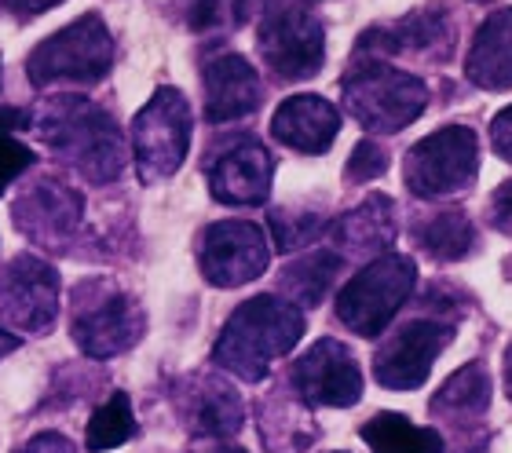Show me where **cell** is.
I'll return each mask as SVG.
<instances>
[{
    "label": "cell",
    "instance_id": "obj_8",
    "mask_svg": "<svg viewBox=\"0 0 512 453\" xmlns=\"http://www.w3.org/2000/svg\"><path fill=\"white\" fill-rule=\"evenodd\" d=\"M256 44L264 63L286 81L315 77L326 63V30L297 0H278L267 8Z\"/></svg>",
    "mask_w": 512,
    "mask_h": 453
},
{
    "label": "cell",
    "instance_id": "obj_23",
    "mask_svg": "<svg viewBox=\"0 0 512 453\" xmlns=\"http://www.w3.org/2000/svg\"><path fill=\"white\" fill-rule=\"evenodd\" d=\"M417 242L425 253H432L436 260H461V256L476 253V227L461 209H439L436 216H428L417 231Z\"/></svg>",
    "mask_w": 512,
    "mask_h": 453
},
{
    "label": "cell",
    "instance_id": "obj_16",
    "mask_svg": "<svg viewBox=\"0 0 512 453\" xmlns=\"http://www.w3.org/2000/svg\"><path fill=\"white\" fill-rule=\"evenodd\" d=\"M205 117L213 125L224 121H238L249 117L253 110H260L264 103V85L249 59L235 52H220L205 63Z\"/></svg>",
    "mask_w": 512,
    "mask_h": 453
},
{
    "label": "cell",
    "instance_id": "obj_14",
    "mask_svg": "<svg viewBox=\"0 0 512 453\" xmlns=\"http://www.w3.org/2000/svg\"><path fill=\"white\" fill-rule=\"evenodd\" d=\"M271 176H275V161L267 147L260 139L242 136L235 147H227L213 161L209 190L220 205H264L271 194Z\"/></svg>",
    "mask_w": 512,
    "mask_h": 453
},
{
    "label": "cell",
    "instance_id": "obj_20",
    "mask_svg": "<svg viewBox=\"0 0 512 453\" xmlns=\"http://www.w3.org/2000/svg\"><path fill=\"white\" fill-rule=\"evenodd\" d=\"M363 443L374 453H443V439L432 428H417L403 413H377L363 424Z\"/></svg>",
    "mask_w": 512,
    "mask_h": 453
},
{
    "label": "cell",
    "instance_id": "obj_36",
    "mask_svg": "<svg viewBox=\"0 0 512 453\" xmlns=\"http://www.w3.org/2000/svg\"><path fill=\"white\" fill-rule=\"evenodd\" d=\"M502 384H505V395L512 399V344L505 351V366H502Z\"/></svg>",
    "mask_w": 512,
    "mask_h": 453
},
{
    "label": "cell",
    "instance_id": "obj_27",
    "mask_svg": "<svg viewBox=\"0 0 512 453\" xmlns=\"http://www.w3.org/2000/svg\"><path fill=\"white\" fill-rule=\"evenodd\" d=\"M384 169H388V150H384L377 139H363V143L352 150V158H348L344 180L370 183V180H377V176H384Z\"/></svg>",
    "mask_w": 512,
    "mask_h": 453
},
{
    "label": "cell",
    "instance_id": "obj_4",
    "mask_svg": "<svg viewBox=\"0 0 512 453\" xmlns=\"http://www.w3.org/2000/svg\"><path fill=\"white\" fill-rule=\"evenodd\" d=\"M110 66H114V37L92 11L37 44L26 59V77L37 88L59 85V81L96 85L110 74Z\"/></svg>",
    "mask_w": 512,
    "mask_h": 453
},
{
    "label": "cell",
    "instance_id": "obj_22",
    "mask_svg": "<svg viewBox=\"0 0 512 453\" xmlns=\"http://www.w3.org/2000/svg\"><path fill=\"white\" fill-rule=\"evenodd\" d=\"M491 373L483 362H472V366H461L454 377L436 391L432 399V413H443V417H472V413H483L487 402H491Z\"/></svg>",
    "mask_w": 512,
    "mask_h": 453
},
{
    "label": "cell",
    "instance_id": "obj_11",
    "mask_svg": "<svg viewBox=\"0 0 512 453\" xmlns=\"http://www.w3.org/2000/svg\"><path fill=\"white\" fill-rule=\"evenodd\" d=\"M59 318V274L37 260L19 256L0 271V322L22 333H48Z\"/></svg>",
    "mask_w": 512,
    "mask_h": 453
},
{
    "label": "cell",
    "instance_id": "obj_5",
    "mask_svg": "<svg viewBox=\"0 0 512 453\" xmlns=\"http://www.w3.org/2000/svg\"><path fill=\"white\" fill-rule=\"evenodd\" d=\"M417 282V264L410 256H374L337 296V318L355 337H381L395 311L410 300Z\"/></svg>",
    "mask_w": 512,
    "mask_h": 453
},
{
    "label": "cell",
    "instance_id": "obj_13",
    "mask_svg": "<svg viewBox=\"0 0 512 453\" xmlns=\"http://www.w3.org/2000/svg\"><path fill=\"white\" fill-rule=\"evenodd\" d=\"M81 212H85L81 194L59 180H37L11 205L19 231L30 234L33 242L44 245V249H59V245L70 242L74 231L81 227Z\"/></svg>",
    "mask_w": 512,
    "mask_h": 453
},
{
    "label": "cell",
    "instance_id": "obj_1",
    "mask_svg": "<svg viewBox=\"0 0 512 453\" xmlns=\"http://www.w3.org/2000/svg\"><path fill=\"white\" fill-rule=\"evenodd\" d=\"M33 125L44 143L55 147V154L70 161L88 183L118 180L125 169V143H121L118 121L81 95L52 99Z\"/></svg>",
    "mask_w": 512,
    "mask_h": 453
},
{
    "label": "cell",
    "instance_id": "obj_17",
    "mask_svg": "<svg viewBox=\"0 0 512 453\" xmlns=\"http://www.w3.org/2000/svg\"><path fill=\"white\" fill-rule=\"evenodd\" d=\"M341 132V114L322 95H289L271 117V136L297 154H326Z\"/></svg>",
    "mask_w": 512,
    "mask_h": 453
},
{
    "label": "cell",
    "instance_id": "obj_32",
    "mask_svg": "<svg viewBox=\"0 0 512 453\" xmlns=\"http://www.w3.org/2000/svg\"><path fill=\"white\" fill-rule=\"evenodd\" d=\"M19 453H77V450H74V443H70L66 435L44 432V435H37V439H30V443L22 446Z\"/></svg>",
    "mask_w": 512,
    "mask_h": 453
},
{
    "label": "cell",
    "instance_id": "obj_37",
    "mask_svg": "<svg viewBox=\"0 0 512 453\" xmlns=\"http://www.w3.org/2000/svg\"><path fill=\"white\" fill-rule=\"evenodd\" d=\"M505 271H509V274H512V264H509V267H505Z\"/></svg>",
    "mask_w": 512,
    "mask_h": 453
},
{
    "label": "cell",
    "instance_id": "obj_10",
    "mask_svg": "<svg viewBox=\"0 0 512 453\" xmlns=\"http://www.w3.org/2000/svg\"><path fill=\"white\" fill-rule=\"evenodd\" d=\"M454 340V322L439 318H410L403 329H395L374 355L377 384L392 391H414L421 388L432 373V362L447 351Z\"/></svg>",
    "mask_w": 512,
    "mask_h": 453
},
{
    "label": "cell",
    "instance_id": "obj_26",
    "mask_svg": "<svg viewBox=\"0 0 512 453\" xmlns=\"http://www.w3.org/2000/svg\"><path fill=\"white\" fill-rule=\"evenodd\" d=\"M271 234H275L278 253H293L315 242L322 234V216L319 212H271Z\"/></svg>",
    "mask_w": 512,
    "mask_h": 453
},
{
    "label": "cell",
    "instance_id": "obj_25",
    "mask_svg": "<svg viewBox=\"0 0 512 453\" xmlns=\"http://www.w3.org/2000/svg\"><path fill=\"white\" fill-rule=\"evenodd\" d=\"M136 435V417H132V402H128L125 391L118 395H110L96 413H92V421H88V432H85V446L92 453H103V450H118L125 446L128 439Z\"/></svg>",
    "mask_w": 512,
    "mask_h": 453
},
{
    "label": "cell",
    "instance_id": "obj_12",
    "mask_svg": "<svg viewBox=\"0 0 512 453\" xmlns=\"http://www.w3.org/2000/svg\"><path fill=\"white\" fill-rule=\"evenodd\" d=\"M293 388L308 406H355L363 399V373L359 362L341 340H319L293 362Z\"/></svg>",
    "mask_w": 512,
    "mask_h": 453
},
{
    "label": "cell",
    "instance_id": "obj_18",
    "mask_svg": "<svg viewBox=\"0 0 512 453\" xmlns=\"http://www.w3.org/2000/svg\"><path fill=\"white\" fill-rule=\"evenodd\" d=\"M465 74L483 92L512 88V8H498L487 15L465 59Z\"/></svg>",
    "mask_w": 512,
    "mask_h": 453
},
{
    "label": "cell",
    "instance_id": "obj_35",
    "mask_svg": "<svg viewBox=\"0 0 512 453\" xmlns=\"http://www.w3.org/2000/svg\"><path fill=\"white\" fill-rule=\"evenodd\" d=\"M15 348H19V337H15L11 329H0V359H8Z\"/></svg>",
    "mask_w": 512,
    "mask_h": 453
},
{
    "label": "cell",
    "instance_id": "obj_2",
    "mask_svg": "<svg viewBox=\"0 0 512 453\" xmlns=\"http://www.w3.org/2000/svg\"><path fill=\"white\" fill-rule=\"evenodd\" d=\"M300 337H304V315L297 304L282 296H253L227 318L213 359L227 373L256 384L267 377L271 362L293 351Z\"/></svg>",
    "mask_w": 512,
    "mask_h": 453
},
{
    "label": "cell",
    "instance_id": "obj_33",
    "mask_svg": "<svg viewBox=\"0 0 512 453\" xmlns=\"http://www.w3.org/2000/svg\"><path fill=\"white\" fill-rule=\"evenodd\" d=\"M33 114L30 110H19V106H0V132H19V128H30Z\"/></svg>",
    "mask_w": 512,
    "mask_h": 453
},
{
    "label": "cell",
    "instance_id": "obj_34",
    "mask_svg": "<svg viewBox=\"0 0 512 453\" xmlns=\"http://www.w3.org/2000/svg\"><path fill=\"white\" fill-rule=\"evenodd\" d=\"M187 453H246V450L235 443H227V439H205V443L191 446Z\"/></svg>",
    "mask_w": 512,
    "mask_h": 453
},
{
    "label": "cell",
    "instance_id": "obj_7",
    "mask_svg": "<svg viewBox=\"0 0 512 453\" xmlns=\"http://www.w3.org/2000/svg\"><path fill=\"white\" fill-rule=\"evenodd\" d=\"M191 147V106L180 88H158L132 121V154L143 183L169 180Z\"/></svg>",
    "mask_w": 512,
    "mask_h": 453
},
{
    "label": "cell",
    "instance_id": "obj_21",
    "mask_svg": "<svg viewBox=\"0 0 512 453\" xmlns=\"http://www.w3.org/2000/svg\"><path fill=\"white\" fill-rule=\"evenodd\" d=\"M344 267V256L341 253H308V256H297V260H289L282 267V289L286 296H293L300 307H319L330 293V285L337 282V274Z\"/></svg>",
    "mask_w": 512,
    "mask_h": 453
},
{
    "label": "cell",
    "instance_id": "obj_3",
    "mask_svg": "<svg viewBox=\"0 0 512 453\" xmlns=\"http://www.w3.org/2000/svg\"><path fill=\"white\" fill-rule=\"evenodd\" d=\"M428 103V88L417 77L388 66L384 59H355L344 77V106L348 114L377 136L403 132L421 117Z\"/></svg>",
    "mask_w": 512,
    "mask_h": 453
},
{
    "label": "cell",
    "instance_id": "obj_31",
    "mask_svg": "<svg viewBox=\"0 0 512 453\" xmlns=\"http://www.w3.org/2000/svg\"><path fill=\"white\" fill-rule=\"evenodd\" d=\"M55 4H63V0H0V11L11 19H33V15H41Z\"/></svg>",
    "mask_w": 512,
    "mask_h": 453
},
{
    "label": "cell",
    "instance_id": "obj_19",
    "mask_svg": "<svg viewBox=\"0 0 512 453\" xmlns=\"http://www.w3.org/2000/svg\"><path fill=\"white\" fill-rule=\"evenodd\" d=\"M333 245L341 256H381L395 242V212L388 194H370L355 212L333 223Z\"/></svg>",
    "mask_w": 512,
    "mask_h": 453
},
{
    "label": "cell",
    "instance_id": "obj_24",
    "mask_svg": "<svg viewBox=\"0 0 512 453\" xmlns=\"http://www.w3.org/2000/svg\"><path fill=\"white\" fill-rule=\"evenodd\" d=\"M194 428L205 439H227L242 428V399L224 380H205L202 395L194 399Z\"/></svg>",
    "mask_w": 512,
    "mask_h": 453
},
{
    "label": "cell",
    "instance_id": "obj_29",
    "mask_svg": "<svg viewBox=\"0 0 512 453\" xmlns=\"http://www.w3.org/2000/svg\"><path fill=\"white\" fill-rule=\"evenodd\" d=\"M491 223L502 234H512V180H505L502 187L491 194V209H487Z\"/></svg>",
    "mask_w": 512,
    "mask_h": 453
},
{
    "label": "cell",
    "instance_id": "obj_28",
    "mask_svg": "<svg viewBox=\"0 0 512 453\" xmlns=\"http://www.w3.org/2000/svg\"><path fill=\"white\" fill-rule=\"evenodd\" d=\"M33 165H37V154L26 143L11 139V132H0V194Z\"/></svg>",
    "mask_w": 512,
    "mask_h": 453
},
{
    "label": "cell",
    "instance_id": "obj_15",
    "mask_svg": "<svg viewBox=\"0 0 512 453\" xmlns=\"http://www.w3.org/2000/svg\"><path fill=\"white\" fill-rule=\"evenodd\" d=\"M139 337H143V311L125 293H107L99 304L74 318V340L92 359L125 355Z\"/></svg>",
    "mask_w": 512,
    "mask_h": 453
},
{
    "label": "cell",
    "instance_id": "obj_6",
    "mask_svg": "<svg viewBox=\"0 0 512 453\" xmlns=\"http://www.w3.org/2000/svg\"><path fill=\"white\" fill-rule=\"evenodd\" d=\"M476 169H480V147L472 128L447 125L410 147L403 180L414 198L436 201L469 190L476 183Z\"/></svg>",
    "mask_w": 512,
    "mask_h": 453
},
{
    "label": "cell",
    "instance_id": "obj_30",
    "mask_svg": "<svg viewBox=\"0 0 512 453\" xmlns=\"http://www.w3.org/2000/svg\"><path fill=\"white\" fill-rule=\"evenodd\" d=\"M491 147H494L498 158L512 165V106L509 110H502V114L491 121Z\"/></svg>",
    "mask_w": 512,
    "mask_h": 453
},
{
    "label": "cell",
    "instance_id": "obj_9",
    "mask_svg": "<svg viewBox=\"0 0 512 453\" xmlns=\"http://www.w3.org/2000/svg\"><path fill=\"white\" fill-rule=\"evenodd\" d=\"M267 260H271L267 231L249 220L213 223L198 245V267H202L205 282H213L216 289L256 282L267 271Z\"/></svg>",
    "mask_w": 512,
    "mask_h": 453
}]
</instances>
